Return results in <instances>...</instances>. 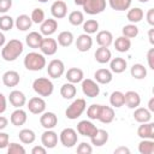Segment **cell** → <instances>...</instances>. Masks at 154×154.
Returning a JSON list of instances; mask_svg holds the SVG:
<instances>
[{
  "instance_id": "1",
  "label": "cell",
  "mask_w": 154,
  "mask_h": 154,
  "mask_svg": "<svg viewBox=\"0 0 154 154\" xmlns=\"http://www.w3.org/2000/svg\"><path fill=\"white\" fill-rule=\"evenodd\" d=\"M23 51H24L23 42L13 38L4 45L1 49V58L5 61H14L23 53Z\"/></svg>"
},
{
  "instance_id": "2",
  "label": "cell",
  "mask_w": 154,
  "mask_h": 154,
  "mask_svg": "<svg viewBox=\"0 0 154 154\" xmlns=\"http://www.w3.org/2000/svg\"><path fill=\"white\" fill-rule=\"evenodd\" d=\"M24 66L29 71H41L46 66V58L37 52H30L24 58Z\"/></svg>"
},
{
  "instance_id": "3",
  "label": "cell",
  "mask_w": 154,
  "mask_h": 154,
  "mask_svg": "<svg viewBox=\"0 0 154 154\" xmlns=\"http://www.w3.org/2000/svg\"><path fill=\"white\" fill-rule=\"evenodd\" d=\"M32 89L34 91L40 96H51L54 90L53 82L47 77H38L32 82Z\"/></svg>"
},
{
  "instance_id": "4",
  "label": "cell",
  "mask_w": 154,
  "mask_h": 154,
  "mask_svg": "<svg viewBox=\"0 0 154 154\" xmlns=\"http://www.w3.org/2000/svg\"><path fill=\"white\" fill-rule=\"evenodd\" d=\"M87 108V102L84 99L79 97V99H76L72 101V103L66 108L65 111V116L67 119H71V120H75L77 119L78 117H81L83 114V112L85 111Z\"/></svg>"
},
{
  "instance_id": "5",
  "label": "cell",
  "mask_w": 154,
  "mask_h": 154,
  "mask_svg": "<svg viewBox=\"0 0 154 154\" xmlns=\"http://www.w3.org/2000/svg\"><path fill=\"white\" fill-rule=\"evenodd\" d=\"M59 140L61 142V144L66 148H72L77 144L78 141V136H77V131L72 128H66L64 129L60 135H59Z\"/></svg>"
},
{
  "instance_id": "6",
  "label": "cell",
  "mask_w": 154,
  "mask_h": 154,
  "mask_svg": "<svg viewBox=\"0 0 154 154\" xmlns=\"http://www.w3.org/2000/svg\"><path fill=\"white\" fill-rule=\"evenodd\" d=\"M82 7L88 14H99L106 10V0H87Z\"/></svg>"
},
{
  "instance_id": "7",
  "label": "cell",
  "mask_w": 154,
  "mask_h": 154,
  "mask_svg": "<svg viewBox=\"0 0 154 154\" xmlns=\"http://www.w3.org/2000/svg\"><path fill=\"white\" fill-rule=\"evenodd\" d=\"M65 72V65L60 59H53L48 63L47 73L51 78H59Z\"/></svg>"
},
{
  "instance_id": "8",
  "label": "cell",
  "mask_w": 154,
  "mask_h": 154,
  "mask_svg": "<svg viewBox=\"0 0 154 154\" xmlns=\"http://www.w3.org/2000/svg\"><path fill=\"white\" fill-rule=\"evenodd\" d=\"M82 91L88 97H96L100 94V87L97 82L90 79V78H83L82 81Z\"/></svg>"
},
{
  "instance_id": "9",
  "label": "cell",
  "mask_w": 154,
  "mask_h": 154,
  "mask_svg": "<svg viewBox=\"0 0 154 154\" xmlns=\"http://www.w3.org/2000/svg\"><path fill=\"white\" fill-rule=\"evenodd\" d=\"M40 51L43 55H54L58 51V42L52 37H43L40 45Z\"/></svg>"
},
{
  "instance_id": "10",
  "label": "cell",
  "mask_w": 154,
  "mask_h": 154,
  "mask_svg": "<svg viewBox=\"0 0 154 154\" xmlns=\"http://www.w3.org/2000/svg\"><path fill=\"white\" fill-rule=\"evenodd\" d=\"M41 143L47 149H52L58 144V134L52 129H46V131L41 135Z\"/></svg>"
},
{
  "instance_id": "11",
  "label": "cell",
  "mask_w": 154,
  "mask_h": 154,
  "mask_svg": "<svg viewBox=\"0 0 154 154\" xmlns=\"http://www.w3.org/2000/svg\"><path fill=\"white\" fill-rule=\"evenodd\" d=\"M97 131V128L96 125H94L90 120H81L78 124H77V132L82 136H85V137H91L95 135V132Z\"/></svg>"
},
{
  "instance_id": "12",
  "label": "cell",
  "mask_w": 154,
  "mask_h": 154,
  "mask_svg": "<svg viewBox=\"0 0 154 154\" xmlns=\"http://www.w3.org/2000/svg\"><path fill=\"white\" fill-rule=\"evenodd\" d=\"M28 108L32 114H41L46 109V101L41 96H34L29 100Z\"/></svg>"
},
{
  "instance_id": "13",
  "label": "cell",
  "mask_w": 154,
  "mask_h": 154,
  "mask_svg": "<svg viewBox=\"0 0 154 154\" xmlns=\"http://www.w3.org/2000/svg\"><path fill=\"white\" fill-rule=\"evenodd\" d=\"M51 13L57 19H61V18L66 17V14H67V5H66V2L63 1V0L54 1L52 4V6H51Z\"/></svg>"
},
{
  "instance_id": "14",
  "label": "cell",
  "mask_w": 154,
  "mask_h": 154,
  "mask_svg": "<svg viewBox=\"0 0 154 154\" xmlns=\"http://www.w3.org/2000/svg\"><path fill=\"white\" fill-rule=\"evenodd\" d=\"M116 114H114V109L111 106H106V105H101L100 106V112H99V117L97 120H100L103 124H109L113 122Z\"/></svg>"
},
{
  "instance_id": "15",
  "label": "cell",
  "mask_w": 154,
  "mask_h": 154,
  "mask_svg": "<svg viewBox=\"0 0 154 154\" xmlns=\"http://www.w3.org/2000/svg\"><path fill=\"white\" fill-rule=\"evenodd\" d=\"M40 124L45 129H53L58 124V117L53 112H43L40 117Z\"/></svg>"
},
{
  "instance_id": "16",
  "label": "cell",
  "mask_w": 154,
  "mask_h": 154,
  "mask_svg": "<svg viewBox=\"0 0 154 154\" xmlns=\"http://www.w3.org/2000/svg\"><path fill=\"white\" fill-rule=\"evenodd\" d=\"M137 129V135L142 140H154V124L150 122L141 123Z\"/></svg>"
},
{
  "instance_id": "17",
  "label": "cell",
  "mask_w": 154,
  "mask_h": 154,
  "mask_svg": "<svg viewBox=\"0 0 154 154\" xmlns=\"http://www.w3.org/2000/svg\"><path fill=\"white\" fill-rule=\"evenodd\" d=\"M58 29V22L57 19L54 18H48V19H45L42 23H41V26H40V32L45 36H51L53 35Z\"/></svg>"
},
{
  "instance_id": "18",
  "label": "cell",
  "mask_w": 154,
  "mask_h": 154,
  "mask_svg": "<svg viewBox=\"0 0 154 154\" xmlns=\"http://www.w3.org/2000/svg\"><path fill=\"white\" fill-rule=\"evenodd\" d=\"M10 103L16 108H22L26 103V97L23 91L20 90H12L8 95Z\"/></svg>"
},
{
  "instance_id": "19",
  "label": "cell",
  "mask_w": 154,
  "mask_h": 154,
  "mask_svg": "<svg viewBox=\"0 0 154 154\" xmlns=\"http://www.w3.org/2000/svg\"><path fill=\"white\" fill-rule=\"evenodd\" d=\"M93 46V38L88 34H81L76 40V48L79 52H88Z\"/></svg>"
},
{
  "instance_id": "20",
  "label": "cell",
  "mask_w": 154,
  "mask_h": 154,
  "mask_svg": "<svg viewBox=\"0 0 154 154\" xmlns=\"http://www.w3.org/2000/svg\"><path fill=\"white\" fill-rule=\"evenodd\" d=\"M1 79H2V83H4L5 87H10V88H11V87L18 85V83H19V81H20V77H19V73H18L17 71H14V70H8V71H6V72L2 75Z\"/></svg>"
},
{
  "instance_id": "21",
  "label": "cell",
  "mask_w": 154,
  "mask_h": 154,
  "mask_svg": "<svg viewBox=\"0 0 154 154\" xmlns=\"http://www.w3.org/2000/svg\"><path fill=\"white\" fill-rule=\"evenodd\" d=\"M94 77H95V81L97 83H100V84H108L113 79V73L108 69H99V70L95 71Z\"/></svg>"
},
{
  "instance_id": "22",
  "label": "cell",
  "mask_w": 154,
  "mask_h": 154,
  "mask_svg": "<svg viewBox=\"0 0 154 154\" xmlns=\"http://www.w3.org/2000/svg\"><path fill=\"white\" fill-rule=\"evenodd\" d=\"M124 99H125V103L129 108H136L140 106L141 103V96L137 91L134 90H129L124 94Z\"/></svg>"
},
{
  "instance_id": "23",
  "label": "cell",
  "mask_w": 154,
  "mask_h": 154,
  "mask_svg": "<svg viewBox=\"0 0 154 154\" xmlns=\"http://www.w3.org/2000/svg\"><path fill=\"white\" fill-rule=\"evenodd\" d=\"M28 119V116H26V112L22 108H17L16 111H13L11 113V118H10V122L12 123V125L14 126H22L25 124Z\"/></svg>"
},
{
  "instance_id": "24",
  "label": "cell",
  "mask_w": 154,
  "mask_h": 154,
  "mask_svg": "<svg viewBox=\"0 0 154 154\" xmlns=\"http://www.w3.org/2000/svg\"><path fill=\"white\" fill-rule=\"evenodd\" d=\"M96 42L101 47H109L113 43V35L108 30H101L96 34Z\"/></svg>"
},
{
  "instance_id": "25",
  "label": "cell",
  "mask_w": 154,
  "mask_h": 154,
  "mask_svg": "<svg viewBox=\"0 0 154 154\" xmlns=\"http://www.w3.org/2000/svg\"><path fill=\"white\" fill-rule=\"evenodd\" d=\"M65 76H66L67 82L73 83V84L82 82L83 78H84L83 70H81V69H78V67H71V69H69V70L66 71V75H65Z\"/></svg>"
},
{
  "instance_id": "26",
  "label": "cell",
  "mask_w": 154,
  "mask_h": 154,
  "mask_svg": "<svg viewBox=\"0 0 154 154\" xmlns=\"http://www.w3.org/2000/svg\"><path fill=\"white\" fill-rule=\"evenodd\" d=\"M94 57H95V60H96L97 63H100V64H106V63H108V61L112 59V53H111V51L108 49V47H101V46H100V47L95 51Z\"/></svg>"
},
{
  "instance_id": "27",
  "label": "cell",
  "mask_w": 154,
  "mask_h": 154,
  "mask_svg": "<svg viewBox=\"0 0 154 154\" xmlns=\"http://www.w3.org/2000/svg\"><path fill=\"white\" fill-rule=\"evenodd\" d=\"M132 116H134V119L138 123H147V122H150L152 119V112L144 107H136Z\"/></svg>"
},
{
  "instance_id": "28",
  "label": "cell",
  "mask_w": 154,
  "mask_h": 154,
  "mask_svg": "<svg viewBox=\"0 0 154 154\" xmlns=\"http://www.w3.org/2000/svg\"><path fill=\"white\" fill-rule=\"evenodd\" d=\"M126 66H128V63L124 58H113L109 60V67H111V71L114 72V73H122L126 70Z\"/></svg>"
},
{
  "instance_id": "29",
  "label": "cell",
  "mask_w": 154,
  "mask_h": 154,
  "mask_svg": "<svg viewBox=\"0 0 154 154\" xmlns=\"http://www.w3.org/2000/svg\"><path fill=\"white\" fill-rule=\"evenodd\" d=\"M14 25L18 30L20 31H26L31 28L32 25V20L31 18L28 16V14H19L17 18H16V22H14Z\"/></svg>"
},
{
  "instance_id": "30",
  "label": "cell",
  "mask_w": 154,
  "mask_h": 154,
  "mask_svg": "<svg viewBox=\"0 0 154 154\" xmlns=\"http://www.w3.org/2000/svg\"><path fill=\"white\" fill-rule=\"evenodd\" d=\"M90 141H91V144H94L96 147H101V146L106 144V142L108 141V132L103 129H97L95 135L90 137Z\"/></svg>"
},
{
  "instance_id": "31",
  "label": "cell",
  "mask_w": 154,
  "mask_h": 154,
  "mask_svg": "<svg viewBox=\"0 0 154 154\" xmlns=\"http://www.w3.org/2000/svg\"><path fill=\"white\" fill-rule=\"evenodd\" d=\"M42 34L37 32V31H31L26 35L25 37V42L30 48H40V45L42 42Z\"/></svg>"
},
{
  "instance_id": "32",
  "label": "cell",
  "mask_w": 154,
  "mask_h": 154,
  "mask_svg": "<svg viewBox=\"0 0 154 154\" xmlns=\"http://www.w3.org/2000/svg\"><path fill=\"white\" fill-rule=\"evenodd\" d=\"M143 16H144V12H143V10L140 8V7H132V8H130V10L128 11V13H126L128 20H129L130 23H132V24H136V23L141 22L142 18H143Z\"/></svg>"
},
{
  "instance_id": "33",
  "label": "cell",
  "mask_w": 154,
  "mask_h": 154,
  "mask_svg": "<svg viewBox=\"0 0 154 154\" xmlns=\"http://www.w3.org/2000/svg\"><path fill=\"white\" fill-rule=\"evenodd\" d=\"M76 93H77V89H76L75 84L73 83H70V82L63 84L61 88H60V95L64 99H66V100L73 99L76 96Z\"/></svg>"
},
{
  "instance_id": "34",
  "label": "cell",
  "mask_w": 154,
  "mask_h": 154,
  "mask_svg": "<svg viewBox=\"0 0 154 154\" xmlns=\"http://www.w3.org/2000/svg\"><path fill=\"white\" fill-rule=\"evenodd\" d=\"M130 47H131V41H130V38H128L125 36H119L114 41V48L120 53L128 52L130 49Z\"/></svg>"
},
{
  "instance_id": "35",
  "label": "cell",
  "mask_w": 154,
  "mask_h": 154,
  "mask_svg": "<svg viewBox=\"0 0 154 154\" xmlns=\"http://www.w3.org/2000/svg\"><path fill=\"white\" fill-rule=\"evenodd\" d=\"M18 137H19L20 142L24 143V144H31L36 140V135H35V132L31 129H23V130H20L19 134H18Z\"/></svg>"
},
{
  "instance_id": "36",
  "label": "cell",
  "mask_w": 154,
  "mask_h": 154,
  "mask_svg": "<svg viewBox=\"0 0 154 154\" xmlns=\"http://www.w3.org/2000/svg\"><path fill=\"white\" fill-rule=\"evenodd\" d=\"M73 40H75L73 34L71 31H67V30L61 31L58 35V43L61 47H69V46H71L73 43Z\"/></svg>"
},
{
  "instance_id": "37",
  "label": "cell",
  "mask_w": 154,
  "mask_h": 154,
  "mask_svg": "<svg viewBox=\"0 0 154 154\" xmlns=\"http://www.w3.org/2000/svg\"><path fill=\"white\" fill-rule=\"evenodd\" d=\"M109 103L112 105V107L114 108H119L122 106H124L125 103V99H124V93L119 91V90H116L111 94L109 96Z\"/></svg>"
},
{
  "instance_id": "38",
  "label": "cell",
  "mask_w": 154,
  "mask_h": 154,
  "mask_svg": "<svg viewBox=\"0 0 154 154\" xmlns=\"http://www.w3.org/2000/svg\"><path fill=\"white\" fill-rule=\"evenodd\" d=\"M132 0H108V4L112 10L116 11H125L129 10L131 6Z\"/></svg>"
},
{
  "instance_id": "39",
  "label": "cell",
  "mask_w": 154,
  "mask_h": 154,
  "mask_svg": "<svg viewBox=\"0 0 154 154\" xmlns=\"http://www.w3.org/2000/svg\"><path fill=\"white\" fill-rule=\"evenodd\" d=\"M130 73L134 78L136 79H143L146 76H147V69L144 67V65L142 64H134L131 66V70H130Z\"/></svg>"
},
{
  "instance_id": "40",
  "label": "cell",
  "mask_w": 154,
  "mask_h": 154,
  "mask_svg": "<svg viewBox=\"0 0 154 154\" xmlns=\"http://www.w3.org/2000/svg\"><path fill=\"white\" fill-rule=\"evenodd\" d=\"M138 152L141 154H154V140H142L138 143Z\"/></svg>"
},
{
  "instance_id": "41",
  "label": "cell",
  "mask_w": 154,
  "mask_h": 154,
  "mask_svg": "<svg viewBox=\"0 0 154 154\" xmlns=\"http://www.w3.org/2000/svg\"><path fill=\"white\" fill-rule=\"evenodd\" d=\"M69 22H70V24H72L75 26H78V25L83 24V22H84L83 12H81V11H72L69 14Z\"/></svg>"
},
{
  "instance_id": "42",
  "label": "cell",
  "mask_w": 154,
  "mask_h": 154,
  "mask_svg": "<svg viewBox=\"0 0 154 154\" xmlns=\"http://www.w3.org/2000/svg\"><path fill=\"white\" fill-rule=\"evenodd\" d=\"M83 30L88 35L95 34L99 30V23H97V20H95V19H88V20L83 22Z\"/></svg>"
},
{
  "instance_id": "43",
  "label": "cell",
  "mask_w": 154,
  "mask_h": 154,
  "mask_svg": "<svg viewBox=\"0 0 154 154\" xmlns=\"http://www.w3.org/2000/svg\"><path fill=\"white\" fill-rule=\"evenodd\" d=\"M122 32H123V36H125L128 38H134V37H136L138 35V28L135 24L130 23V24L123 26Z\"/></svg>"
},
{
  "instance_id": "44",
  "label": "cell",
  "mask_w": 154,
  "mask_h": 154,
  "mask_svg": "<svg viewBox=\"0 0 154 154\" xmlns=\"http://www.w3.org/2000/svg\"><path fill=\"white\" fill-rule=\"evenodd\" d=\"M14 25V20L11 16H7V14H4L0 17V30L2 31H8L13 28Z\"/></svg>"
},
{
  "instance_id": "45",
  "label": "cell",
  "mask_w": 154,
  "mask_h": 154,
  "mask_svg": "<svg viewBox=\"0 0 154 154\" xmlns=\"http://www.w3.org/2000/svg\"><path fill=\"white\" fill-rule=\"evenodd\" d=\"M32 23L35 24H41L46 18H45V12L42 8H34L32 12H31V16H30Z\"/></svg>"
},
{
  "instance_id": "46",
  "label": "cell",
  "mask_w": 154,
  "mask_h": 154,
  "mask_svg": "<svg viewBox=\"0 0 154 154\" xmlns=\"http://www.w3.org/2000/svg\"><path fill=\"white\" fill-rule=\"evenodd\" d=\"M7 153L8 154H25V148L19 143L12 142V143H8L7 146Z\"/></svg>"
},
{
  "instance_id": "47",
  "label": "cell",
  "mask_w": 154,
  "mask_h": 154,
  "mask_svg": "<svg viewBox=\"0 0 154 154\" xmlns=\"http://www.w3.org/2000/svg\"><path fill=\"white\" fill-rule=\"evenodd\" d=\"M100 106L101 105H96V103H93L88 107L87 109V116L89 119L91 120H96L97 117H99V112H100Z\"/></svg>"
},
{
  "instance_id": "48",
  "label": "cell",
  "mask_w": 154,
  "mask_h": 154,
  "mask_svg": "<svg viewBox=\"0 0 154 154\" xmlns=\"http://www.w3.org/2000/svg\"><path fill=\"white\" fill-rule=\"evenodd\" d=\"M91 152H93V148L87 142H81L77 147V153L78 154H90Z\"/></svg>"
},
{
  "instance_id": "49",
  "label": "cell",
  "mask_w": 154,
  "mask_h": 154,
  "mask_svg": "<svg viewBox=\"0 0 154 154\" xmlns=\"http://www.w3.org/2000/svg\"><path fill=\"white\" fill-rule=\"evenodd\" d=\"M8 141H10L8 134H6V132H2V131H0V149L7 148V146H8V143H10Z\"/></svg>"
},
{
  "instance_id": "50",
  "label": "cell",
  "mask_w": 154,
  "mask_h": 154,
  "mask_svg": "<svg viewBox=\"0 0 154 154\" xmlns=\"http://www.w3.org/2000/svg\"><path fill=\"white\" fill-rule=\"evenodd\" d=\"M12 7V0H0V13H6Z\"/></svg>"
},
{
  "instance_id": "51",
  "label": "cell",
  "mask_w": 154,
  "mask_h": 154,
  "mask_svg": "<svg viewBox=\"0 0 154 154\" xmlns=\"http://www.w3.org/2000/svg\"><path fill=\"white\" fill-rule=\"evenodd\" d=\"M147 60H148V66L149 69L154 70V48H150L147 52Z\"/></svg>"
},
{
  "instance_id": "52",
  "label": "cell",
  "mask_w": 154,
  "mask_h": 154,
  "mask_svg": "<svg viewBox=\"0 0 154 154\" xmlns=\"http://www.w3.org/2000/svg\"><path fill=\"white\" fill-rule=\"evenodd\" d=\"M7 108V101L2 93H0V114H2Z\"/></svg>"
},
{
  "instance_id": "53",
  "label": "cell",
  "mask_w": 154,
  "mask_h": 154,
  "mask_svg": "<svg viewBox=\"0 0 154 154\" xmlns=\"http://www.w3.org/2000/svg\"><path fill=\"white\" fill-rule=\"evenodd\" d=\"M46 152H47V148L43 147L42 144L41 146H35L31 149V154H46Z\"/></svg>"
},
{
  "instance_id": "54",
  "label": "cell",
  "mask_w": 154,
  "mask_h": 154,
  "mask_svg": "<svg viewBox=\"0 0 154 154\" xmlns=\"http://www.w3.org/2000/svg\"><path fill=\"white\" fill-rule=\"evenodd\" d=\"M147 22L149 25H154V8H149L147 12Z\"/></svg>"
},
{
  "instance_id": "55",
  "label": "cell",
  "mask_w": 154,
  "mask_h": 154,
  "mask_svg": "<svg viewBox=\"0 0 154 154\" xmlns=\"http://www.w3.org/2000/svg\"><path fill=\"white\" fill-rule=\"evenodd\" d=\"M130 153V149L122 146V147H118L117 149H114V154H129Z\"/></svg>"
},
{
  "instance_id": "56",
  "label": "cell",
  "mask_w": 154,
  "mask_h": 154,
  "mask_svg": "<svg viewBox=\"0 0 154 154\" xmlns=\"http://www.w3.org/2000/svg\"><path fill=\"white\" fill-rule=\"evenodd\" d=\"M7 124H8V119L4 116H0V131L4 130L7 126Z\"/></svg>"
},
{
  "instance_id": "57",
  "label": "cell",
  "mask_w": 154,
  "mask_h": 154,
  "mask_svg": "<svg viewBox=\"0 0 154 154\" xmlns=\"http://www.w3.org/2000/svg\"><path fill=\"white\" fill-rule=\"evenodd\" d=\"M148 38H149V42L152 45H154V29H149V31H148Z\"/></svg>"
},
{
  "instance_id": "58",
  "label": "cell",
  "mask_w": 154,
  "mask_h": 154,
  "mask_svg": "<svg viewBox=\"0 0 154 154\" xmlns=\"http://www.w3.org/2000/svg\"><path fill=\"white\" fill-rule=\"evenodd\" d=\"M148 109H149L152 113L154 112V97L149 99V101H148Z\"/></svg>"
},
{
  "instance_id": "59",
  "label": "cell",
  "mask_w": 154,
  "mask_h": 154,
  "mask_svg": "<svg viewBox=\"0 0 154 154\" xmlns=\"http://www.w3.org/2000/svg\"><path fill=\"white\" fill-rule=\"evenodd\" d=\"M5 43H6V37H5V35L0 31V47H4Z\"/></svg>"
},
{
  "instance_id": "60",
  "label": "cell",
  "mask_w": 154,
  "mask_h": 154,
  "mask_svg": "<svg viewBox=\"0 0 154 154\" xmlns=\"http://www.w3.org/2000/svg\"><path fill=\"white\" fill-rule=\"evenodd\" d=\"M85 1H87V0H75V4L78 5V6H83Z\"/></svg>"
},
{
  "instance_id": "61",
  "label": "cell",
  "mask_w": 154,
  "mask_h": 154,
  "mask_svg": "<svg viewBox=\"0 0 154 154\" xmlns=\"http://www.w3.org/2000/svg\"><path fill=\"white\" fill-rule=\"evenodd\" d=\"M138 1H140V2H142V4H146V2H148L149 0H138Z\"/></svg>"
},
{
  "instance_id": "62",
  "label": "cell",
  "mask_w": 154,
  "mask_h": 154,
  "mask_svg": "<svg viewBox=\"0 0 154 154\" xmlns=\"http://www.w3.org/2000/svg\"><path fill=\"white\" fill-rule=\"evenodd\" d=\"M37 1H40V2H47L48 0H37Z\"/></svg>"
}]
</instances>
